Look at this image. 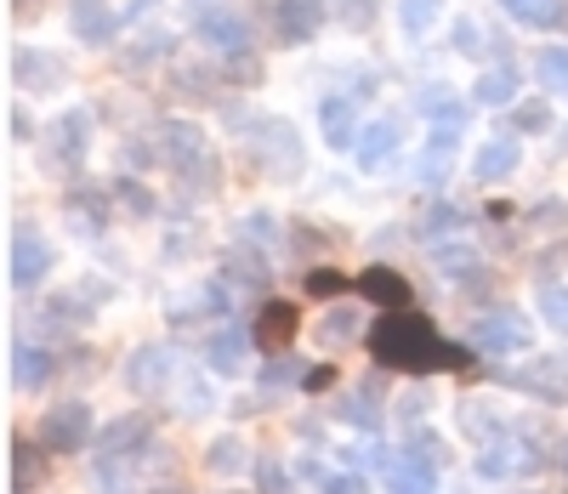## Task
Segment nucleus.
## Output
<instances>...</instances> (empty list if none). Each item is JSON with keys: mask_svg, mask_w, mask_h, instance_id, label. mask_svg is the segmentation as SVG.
Masks as SVG:
<instances>
[{"mask_svg": "<svg viewBox=\"0 0 568 494\" xmlns=\"http://www.w3.org/2000/svg\"><path fill=\"white\" fill-rule=\"evenodd\" d=\"M511 125L517 131H551V109L546 103H517L511 109Z\"/></svg>", "mask_w": 568, "mask_h": 494, "instance_id": "44", "label": "nucleus"}, {"mask_svg": "<svg viewBox=\"0 0 568 494\" xmlns=\"http://www.w3.org/2000/svg\"><path fill=\"white\" fill-rule=\"evenodd\" d=\"M455 52H466V58H478V52H484V34H478V23H471V18L455 23Z\"/></svg>", "mask_w": 568, "mask_h": 494, "instance_id": "48", "label": "nucleus"}, {"mask_svg": "<svg viewBox=\"0 0 568 494\" xmlns=\"http://www.w3.org/2000/svg\"><path fill=\"white\" fill-rule=\"evenodd\" d=\"M296 381V370H291V359H273L267 370H262V386H291Z\"/></svg>", "mask_w": 568, "mask_h": 494, "instance_id": "49", "label": "nucleus"}, {"mask_svg": "<svg viewBox=\"0 0 568 494\" xmlns=\"http://www.w3.org/2000/svg\"><path fill=\"white\" fill-rule=\"evenodd\" d=\"M245 437H233V432H222L216 443H211V450H205V466L216 472V477H233V472H245Z\"/></svg>", "mask_w": 568, "mask_h": 494, "instance_id": "28", "label": "nucleus"}, {"mask_svg": "<svg viewBox=\"0 0 568 494\" xmlns=\"http://www.w3.org/2000/svg\"><path fill=\"white\" fill-rule=\"evenodd\" d=\"M149 443H154V426L149 415H120L98 432V455H120V461H142L149 455Z\"/></svg>", "mask_w": 568, "mask_h": 494, "instance_id": "9", "label": "nucleus"}, {"mask_svg": "<svg viewBox=\"0 0 568 494\" xmlns=\"http://www.w3.org/2000/svg\"><path fill=\"white\" fill-rule=\"evenodd\" d=\"M302 284H307V295H313V302H336V295H347V290H353V273H336V268H313V273H302Z\"/></svg>", "mask_w": 568, "mask_h": 494, "instance_id": "33", "label": "nucleus"}, {"mask_svg": "<svg viewBox=\"0 0 568 494\" xmlns=\"http://www.w3.org/2000/svg\"><path fill=\"white\" fill-rule=\"evenodd\" d=\"M205 359L216 375H240L245 370V330L240 324H222L211 341H205Z\"/></svg>", "mask_w": 568, "mask_h": 494, "instance_id": "21", "label": "nucleus"}, {"mask_svg": "<svg viewBox=\"0 0 568 494\" xmlns=\"http://www.w3.org/2000/svg\"><path fill=\"white\" fill-rule=\"evenodd\" d=\"M154 154L171 165V171H182V165H194V160H205L211 148H205V131L194 125V120H171V125H160V142H154Z\"/></svg>", "mask_w": 568, "mask_h": 494, "instance_id": "10", "label": "nucleus"}, {"mask_svg": "<svg viewBox=\"0 0 568 494\" xmlns=\"http://www.w3.org/2000/svg\"><path fill=\"white\" fill-rule=\"evenodd\" d=\"M222 279L227 284H267V256L262 251H227Z\"/></svg>", "mask_w": 568, "mask_h": 494, "instance_id": "30", "label": "nucleus"}, {"mask_svg": "<svg viewBox=\"0 0 568 494\" xmlns=\"http://www.w3.org/2000/svg\"><path fill=\"white\" fill-rule=\"evenodd\" d=\"M85 142H91V114L85 109H63L58 125H52V148H58V160L74 165L85 154Z\"/></svg>", "mask_w": 568, "mask_h": 494, "instance_id": "20", "label": "nucleus"}, {"mask_svg": "<svg viewBox=\"0 0 568 494\" xmlns=\"http://www.w3.org/2000/svg\"><path fill=\"white\" fill-rule=\"evenodd\" d=\"M318 494H369V483H364V472H342V477H324Z\"/></svg>", "mask_w": 568, "mask_h": 494, "instance_id": "47", "label": "nucleus"}, {"mask_svg": "<svg viewBox=\"0 0 568 494\" xmlns=\"http://www.w3.org/2000/svg\"><path fill=\"white\" fill-rule=\"evenodd\" d=\"M369 359L382 370H404V375H426V370H466L471 347H455L433 330V319L415 308H393L387 319H375L369 330Z\"/></svg>", "mask_w": 568, "mask_h": 494, "instance_id": "1", "label": "nucleus"}, {"mask_svg": "<svg viewBox=\"0 0 568 494\" xmlns=\"http://www.w3.org/2000/svg\"><path fill=\"white\" fill-rule=\"evenodd\" d=\"M557 450H562V455H557V466L568 472V437H557Z\"/></svg>", "mask_w": 568, "mask_h": 494, "instance_id": "54", "label": "nucleus"}, {"mask_svg": "<svg viewBox=\"0 0 568 494\" xmlns=\"http://www.w3.org/2000/svg\"><path fill=\"white\" fill-rule=\"evenodd\" d=\"M433 488H438V472L433 466H420L409 455H398L387 466V494H433Z\"/></svg>", "mask_w": 568, "mask_h": 494, "instance_id": "24", "label": "nucleus"}, {"mask_svg": "<svg viewBox=\"0 0 568 494\" xmlns=\"http://www.w3.org/2000/svg\"><path fill=\"white\" fill-rule=\"evenodd\" d=\"M114 200H120V205H125L131 216H154V193L142 188V182H131V177H125V182L114 188Z\"/></svg>", "mask_w": 568, "mask_h": 494, "instance_id": "42", "label": "nucleus"}, {"mask_svg": "<svg viewBox=\"0 0 568 494\" xmlns=\"http://www.w3.org/2000/svg\"><path fill=\"white\" fill-rule=\"evenodd\" d=\"M433 268H438V284H471L484 273L478 251H466V244H438L433 251Z\"/></svg>", "mask_w": 568, "mask_h": 494, "instance_id": "22", "label": "nucleus"}, {"mask_svg": "<svg viewBox=\"0 0 568 494\" xmlns=\"http://www.w3.org/2000/svg\"><path fill=\"white\" fill-rule=\"evenodd\" d=\"M420 114H433L444 131H466V103H455L449 85H420Z\"/></svg>", "mask_w": 568, "mask_h": 494, "instance_id": "26", "label": "nucleus"}, {"mask_svg": "<svg viewBox=\"0 0 568 494\" xmlns=\"http://www.w3.org/2000/svg\"><path fill=\"white\" fill-rule=\"evenodd\" d=\"M506 18L529 23V29H557L562 23V0H500Z\"/></svg>", "mask_w": 568, "mask_h": 494, "instance_id": "27", "label": "nucleus"}, {"mask_svg": "<svg viewBox=\"0 0 568 494\" xmlns=\"http://www.w3.org/2000/svg\"><path fill=\"white\" fill-rule=\"evenodd\" d=\"M353 290L364 295V302H375L382 313H393V308H409V279H404L398 268H387V262L364 268V273L353 279Z\"/></svg>", "mask_w": 568, "mask_h": 494, "instance_id": "12", "label": "nucleus"}, {"mask_svg": "<svg viewBox=\"0 0 568 494\" xmlns=\"http://www.w3.org/2000/svg\"><path fill=\"white\" fill-rule=\"evenodd\" d=\"M466 216H460V205H426L420 211V222H415V239H426V244H438V239H455V228H460Z\"/></svg>", "mask_w": 568, "mask_h": 494, "instance_id": "29", "label": "nucleus"}, {"mask_svg": "<svg viewBox=\"0 0 568 494\" xmlns=\"http://www.w3.org/2000/svg\"><path fill=\"white\" fill-rule=\"evenodd\" d=\"M52 262H58V251L45 244L34 228H12V251H7V273H12V284L18 290H29V284H40L45 273H52Z\"/></svg>", "mask_w": 568, "mask_h": 494, "instance_id": "5", "label": "nucleus"}, {"mask_svg": "<svg viewBox=\"0 0 568 494\" xmlns=\"http://www.w3.org/2000/svg\"><path fill=\"white\" fill-rule=\"evenodd\" d=\"M154 494H182V488H154Z\"/></svg>", "mask_w": 568, "mask_h": 494, "instance_id": "55", "label": "nucleus"}, {"mask_svg": "<svg viewBox=\"0 0 568 494\" xmlns=\"http://www.w3.org/2000/svg\"><path fill=\"white\" fill-rule=\"evenodd\" d=\"M296 477H302V483H324V466H318L313 455H302V461H296Z\"/></svg>", "mask_w": 568, "mask_h": 494, "instance_id": "51", "label": "nucleus"}, {"mask_svg": "<svg viewBox=\"0 0 568 494\" xmlns=\"http://www.w3.org/2000/svg\"><path fill=\"white\" fill-rule=\"evenodd\" d=\"M91 483H98V494H131V466L120 455H98V466H91Z\"/></svg>", "mask_w": 568, "mask_h": 494, "instance_id": "34", "label": "nucleus"}, {"mask_svg": "<svg viewBox=\"0 0 568 494\" xmlns=\"http://www.w3.org/2000/svg\"><path fill=\"white\" fill-rule=\"evenodd\" d=\"M194 34L211 46L216 58H245V52H251V23H245L240 12H227L222 0H216V7H205V12L194 18Z\"/></svg>", "mask_w": 568, "mask_h": 494, "instance_id": "4", "label": "nucleus"}, {"mask_svg": "<svg viewBox=\"0 0 568 494\" xmlns=\"http://www.w3.org/2000/svg\"><path fill=\"white\" fill-rule=\"evenodd\" d=\"M324 23V0H273V29L284 46H302L313 40Z\"/></svg>", "mask_w": 568, "mask_h": 494, "instance_id": "13", "label": "nucleus"}, {"mask_svg": "<svg viewBox=\"0 0 568 494\" xmlns=\"http://www.w3.org/2000/svg\"><path fill=\"white\" fill-rule=\"evenodd\" d=\"M45 381H52V353L29 347V341H12V386L18 392H40Z\"/></svg>", "mask_w": 568, "mask_h": 494, "instance_id": "19", "label": "nucleus"}, {"mask_svg": "<svg viewBox=\"0 0 568 494\" xmlns=\"http://www.w3.org/2000/svg\"><path fill=\"white\" fill-rule=\"evenodd\" d=\"M517 165H524L517 137H495V142H484L478 154H471V177H478V182H506Z\"/></svg>", "mask_w": 568, "mask_h": 494, "instance_id": "15", "label": "nucleus"}, {"mask_svg": "<svg viewBox=\"0 0 568 494\" xmlns=\"http://www.w3.org/2000/svg\"><path fill=\"white\" fill-rule=\"evenodd\" d=\"M336 415L353 421L358 432H382V404H375V386H364V392H353V399H342Z\"/></svg>", "mask_w": 568, "mask_h": 494, "instance_id": "31", "label": "nucleus"}, {"mask_svg": "<svg viewBox=\"0 0 568 494\" xmlns=\"http://www.w3.org/2000/svg\"><path fill=\"white\" fill-rule=\"evenodd\" d=\"M471 347L478 353H529L535 347V319H524L517 308H495L484 319H471Z\"/></svg>", "mask_w": 568, "mask_h": 494, "instance_id": "2", "label": "nucleus"}, {"mask_svg": "<svg viewBox=\"0 0 568 494\" xmlns=\"http://www.w3.org/2000/svg\"><path fill=\"white\" fill-rule=\"evenodd\" d=\"M433 18H438V0H398V23H404V34H426L433 29Z\"/></svg>", "mask_w": 568, "mask_h": 494, "instance_id": "39", "label": "nucleus"}, {"mask_svg": "<svg viewBox=\"0 0 568 494\" xmlns=\"http://www.w3.org/2000/svg\"><path fill=\"white\" fill-rule=\"evenodd\" d=\"M80 46H109L120 34V18L109 12V0H74V12H69Z\"/></svg>", "mask_w": 568, "mask_h": 494, "instance_id": "16", "label": "nucleus"}, {"mask_svg": "<svg viewBox=\"0 0 568 494\" xmlns=\"http://www.w3.org/2000/svg\"><path fill=\"white\" fill-rule=\"evenodd\" d=\"M256 488H262V494H296V488H291V477H284V466H278V461H267V455L256 461Z\"/></svg>", "mask_w": 568, "mask_h": 494, "instance_id": "43", "label": "nucleus"}, {"mask_svg": "<svg viewBox=\"0 0 568 494\" xmlns=\"http://www.w3.org/2000/svg\"><path fill=\"white\" fill-rule=\"evenodd\" d=\"M12 80H18V85H34V91H58V85H63V63L40 58V52H18V58H12Z\"/></svg>", "mask_w": 568, "mask_h": 494, "instance_id": "23", "label": "nucleus"}, {"mask_svg": "<svg viewBox=\"0 0 568 494\" xmlns=\"http://www.w3.org/2000/svg\"><path fill=\"white\" fill-rule=\"evenodd\" d=\"M342 18H347V23H358V29H364V23H369V18H375V0H342Z\"/></svg>", "mask_w": 568, "mask_h": 494, "instance_id": "50", "label": "nucleus"}, {"mask_svg": "<svg viewBox=\"0 0 568 494\" xmlns=\"http://www.w3.org/2000/svg\"><path fill=\"white\" fill-rule=\"evenodd\" d=\"M342 461H347V466H358V472H369V466H393V461H387V450H382V437H375V432H364L358 443H347Z\"/></svg>", "mask_w": 568, "mask_h": 494, "instance_id": "38", "label": "nucleus"}, {"mask_svg": "<svg viewBox=\"0 0 568 494\" xmlns=\"http://www.w3.org/2000/svg\"><path fill=\"white\" fill-rule=\"evenodd\" d=\"M256 160H262V171L291 177V171L302 165V142H296V131L284 125V120H267V125L256 131Z\"/></svg>", "mask_w": 568, "mask_h": 494, "instance_id": "11", "label": "nucleus"}, {"mask_svg": "<svg viewBox=\"0 0 568 494\" xmlns=\"http://www.w3.org/2000/svg\"><path fill=\"white\" fill-rule=\"evenodd\" d=\"M535 74H540L551 91H562V97H568V46H546V52L535 58Z\"/></svg>", "mask_w": 568, "mask_h": 494, "instance_id": "37", "label": "nucleus"}, {"mask_svg": "<svg viewBox=\"0 0 568 494\" xmlns=\"http://www.w3.org/2000/svg\"><path fill=\"white\" fill-rule=\"evenodd\" d=\"M484 410H489V404H478V399H466V404H460V426L478 437V443H489V437L506 432V421H500V415H484Z\"/></svg>", "mask_w": 568, "mask_h": 494, "instance_id": "36", "label": "nucleus"}, {"mask_svg": "<svg viewBox=\"0 0 568 494\" xmlns=\"http://www.w3.org/2000/svg\"><path fill=\"white\" fill-rule=\"evenodd\" d=\"M353 330H358V319H353L347 308H336V313H324V324H313V335L324 341V347H342V341H353Z\"/></svg>", "mask_w": 568, "mask_h": 494, "instance_id": "40", "label": "nucleus"}, {"mask_svg": "<svg viewBox=\"0 0 568 494\" xmlns=\"http://www.w3.org/2000/svg\"><path fill=\"white\" fill-rule=\"evenodd\" d=\"M329 381H336V370H307V375H302V386H307V392H324Z\"/></svg>", "mask_w": 568, "mask_h": 494, "instance_id": "52", "label": "nucleus"}, {"mask_svg": "<svg viewBox=\"0 0 568 494\" xmlns=\"http://www.w3.org/2000/svg\"><path fill=\"white\" fill-rule=\"evenodd\" d=\"M398 421L404 426H420L426 421V386H415V392H404V399H398Z\"/></svg>", "mask_w": 568, "mask_h": 494, "instance_id": "46", "label": "nucleus"}, {"mask_svg": "<svg viewBox=\"0 0 568 494\" xmlns=\"http://www.w3.org/2000/svg\"><path fill=\"white\" fill-rule=\"evenodd\" d=\"M34 443L45 455H80L85 443H91V404H58V410H45V421L34 426Z\"/></svg>", "mask_w": 568, "mask_h": 494, "instance_id": "3", "label": "nucleus"}, {"mask_svg": "<svg viewBox=\"0 0 568 494\" xmlns=\"http://www.w3.org/2000/svg\"><path fill=\"white\" fill-rule=\"evenodd\" d=\"M227 494H233V488H227Z\"/></svg>", "mask_w": 568, "mask_h": 494, "instance_id": "56", "label": "nucleus"}, {"mask_svg": "<svg viewBox=\"0 0 568 494\" xmlns=\"http://www.w3.org/2000/svg\"><path fill=\"white\" fill-rule=\"evenodd\" d=\"M478 477L484 483H500V477H511V472H529V466H540V450L529 455L524 443H517L511 432H500V437H489V443H478Z\"/></svg>", "mask_w": 568, "mask_h": 494, "instance_id": "7", "label": "nucleus"}, {"mask_svg": "<svg viewBox=\"0 0 568 494\" xmlns=\"http://www.w3.org/2000/svg\"><path fill=\"white\" fill-rule=\"evenodd\" d=\"M398 455H409V461H420V466H433V472H438V466H444V437H438L433 426H415V432L404 437V450H398Z\"/></svg>", "mask_w": 568, "mask_h": 494, "instance_id": "32", "label": "nucleus"}, {"mask_svg": "<svg viewBox=\"0 0 568 494\" xmlns=\"http://www.w3.org/2000/svg\"><path fill=\"white\" fill-rule=\"evenodd\" d=\"M393 148H398V120H369V125L358 131V142H353V160H358L364 171H382V165L393 160Z\"/></svg>", "mask_w": 568, "mask_h": 494, "instance_id": "18", "label": "nucleus"}, {"mask_svg": "<svg viewBox=\"0 0 568 494\" xmlns=\"http://www.w3.org/2000/svg\"><path fill=\"white\" fill-rule=\"evenodd\" d=\"M273 239H278V222L267 211H251L245 216V244H273Z\"/></svg>", "mask_w": 568, "mask_h": 494, "instance_id": "45", "label": "nucleus"}, {"mask_svg": "<svg viewBox=\"0 0 568 494\" xmlns=\"http://www.w3.org/2000/svg\"><path fill=\"white\" fill-rule=\"evenodd\" d=\"M103 302H114V284L109 279H80V284H69V290L52 295V319L58 324H85Z\"/></svg>", "mask_w": 568, "mask_h": 494, "instance_id": "8", "label": "nucleus"}, {"mask_svg": "<svg viewBox=\"0 0 568 494\" xmlns=\"http://www.w3.org/2000/svg\"><path fill=\"white\" fill-rule=\"evenodd\" d=\"M471 97H478L484 109H511L517 103V69H484L478 74V85H471Z\"/></svg>", "mask_w": 568, "mask_h": 494, "instance_id": "25", "label": "nucleus"}, {"mask_svg": "<svg viewBox=\"0 0 568 494\" xmlns=\"http://www.w3.org/2000/svg\"><path fill=\"white\" fill-rule=\"evenodd\" d=\"M318 131H324V142L329 148H353L358 142V109H353V97L347 91H329L324 103H318Z\"/></svg>", "mask_w": 568, "mask_h": 494, "instance_id": "14", "label": "nucleus"}, {"mask_svg": "<svg viewBox=\"0 0 568 494\" xmlns=\"http://www.w3.org/2000/svg\"><path fill=\"white\" fill-rule=\"evenodd\" d=\"M535 313H540L557 335H568V290H562V284H540V295H535Z\"/></svg>", "mask_w": 568, "mask_h": 494, "instance_id": "35", "label": "nucleus"}, {"mask_svg": "<svg viewBox=\"0 0 568 494\" xmlns=\"http://www.w3.org/2000/svg\"><path fill=\"white\" fill-rule=\"evenodd\" d=\"M176 381V353L160 347V341H149V347H136L131 364H125V386L142 392V399H154V392H165Z\"/></svg>", "mask_w": 568, "mask_h": 494, "instance_id": "6", "label": "nucleus"}, {"mask_svg": "<svg viewBox=\"0 0 568 494\" xmlns=\"http://www.w3.org/2000/svg\"><path fill=\"white\" fill-rule=\"evenodd\" d=\"M296 330H302V313L291 308V302H267L262 308V319H256V341H262V353H284L296 341Z\"/></svg>", "mask_w": 568, "mask_h": 494, "instance_id": "17", "label": "nucleus"}, {"mask_svg": "<svg viewBox=\"0 0 568 494\" xmlns=\"http://www.w3.org/2000/svg\"><path fill=\"white\" fill-rule=\"evenodd\" d=\"M34 450L23 437H12V494H29V483H40V461H29Z\"/></svg>", "mask_w": 568, "mask_h": 494, "instance_id": "41", "label": "nucleus"}, {"mask_svg": "<svg viewBox=\"0 0 568 494\" xmlns=\"http://www.w3.org/2000/svg\"><path fill=\"white\" fill-rule=\"evenodd\" d=\"M7 125H12V142H29V120H23V114H18V109H12V114H7Z\"/></svg>", "mask_w": 568, "mask_h": 494, "instance_id": "53", "label": "nucleus"}]
</instances>
